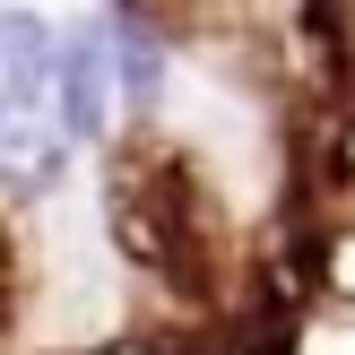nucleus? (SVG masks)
Returning <instances> with one entry per match:
<instances>
[{
	"mask_svg": "<svg viewBox=\"0 0 355 355\" xmlns=\"http://www.w3.org/2000/svg\"><path fill=\"white\" fill-rule=\"evenodd\" d=\"M52 69H61V35L35 9H0V191H17V200L52 191L69 165Z\"/></svg>",
	"mask_w": 355,
	"mask_h": 355,
	"instance_id": "nucleus-1",
	"label": "nucleus"
},
{
	"mask_svg": "<svg viewBox=\"0 0 355 355\" xmlns=\"http://www.w3.org/2000/svg\"><path fill=\"white\" fill-rule=\"evenodd\" d=\"M52 104H61L69 148H96V139H113V104H121V78H113V17H87L78 35H61Z\"/></svg>",
	"mask_w": 355,
	"mask_h": 355,
	"instance_id": "nucleus-2",
	"label": "nucleus"
}]
</instances>
